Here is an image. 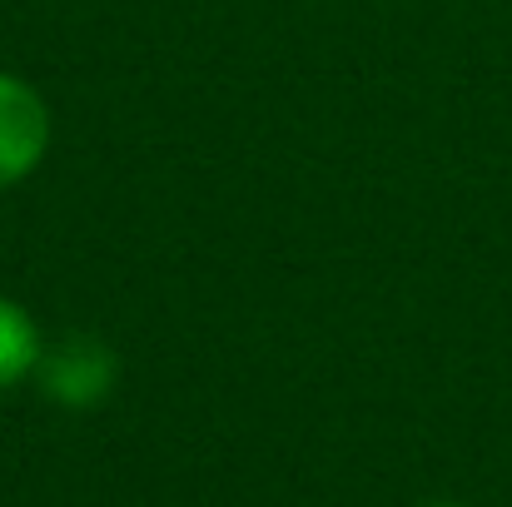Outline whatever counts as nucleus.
Listing matches in <instances>:
<instances>
[{"mask_svg": "<svg viewBox=\"0 0 512 507\" xmlns=\"http://www.w3.org/2000/svg\"><path fill=\"white\" fill-rule=\"evenodd\" d=\"M428 507H453V503H428Z\"/></svg>", "mask_w": 512, "mask_h": 507, "instance_id": "nucleus-4", "label": "nucleus"}, {"mask_svg": "<svg viewBox=\"0 0 512 507\" xmlns=\"http://www.w3.org/2000/svg\"><path fill=\"white\" fill-rule=\"evenodd\" d=\"M40 378H45L55 403L90 408L115 383V353L105 343H95V338H65L60 348L40 353Z\"/></svg>", "mask_w": 512, "mask_h": 507, "instance_id": "nucleus-2", "label": "nucleus"}, {"mask_svg": "<svg viewBox=\"0 0 512 507\" xmlns=\"http://www.w3.org/2000/svg\"><path fill=\"white\" fill-rule=\"evenodd\" d=\"M45 150H50V110H45V100L25 80L0 75V189L25 179L45 160Z\"/></svg>", "mask_w": 512, "mask_h": 507, "instance_id": "nucleus-1", "label": "nucleus"}, {"mask_svg": "<svg viewBox=\"0 0 512 507\" xmlns=\"http://www.w3.org/2000/svg\"><path fill=\"white\" fill-rule=\"evenodd\" d=\"M30 368H40V329L20 304L0 299V388L20 383Z\"/></svg>", "mask_w": 512, "mask_h": 507, "instance_id": "nucleus-3", "label": "nucleus"}]
</instances>
